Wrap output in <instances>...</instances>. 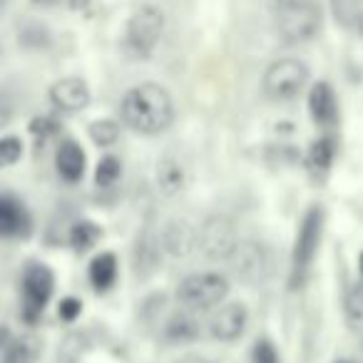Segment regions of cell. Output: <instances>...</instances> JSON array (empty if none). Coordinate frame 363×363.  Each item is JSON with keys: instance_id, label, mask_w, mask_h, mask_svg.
<instances>
[{"instance_id": "cell-1", "label": "cell", "mask_w": 363, "mask_h": 363, "mask_svg": "<svg viewBox=\"0 0 363 363\" xmlns=\"http://www.w3.org/2000/svg\"><path fill=\"white\" fill-rule=\"evenodd\" d=\"M122 122L140 135H162L174 122V102L172 95L157 82H142L122 97Z\"/></svg>"}, {"instance_id": "cell-2", "label": "cell", "mask_w": 363, "mask_h": 363, "mask_svg": "<svg viewBox=\"0 0 363 363\" xmlns=\"http://www.w3.org/2000/svg\"><path fill=\"white\" fill-rule=\"evenodd\" d=\"M274 23L286 43H306L321 28V8L316 0H274Z\"/></svg>"}, {"instance_id": "cell-3", "label": "cell", "mask_w": 363, "mask_h": 363, "mask_svg": "<svg viewBox=\"0 0 363 363\" xmlns=\"http://www.w3.org/2000/svg\"><path fill=\"white\" fill-rule=\"evenodd\" d=\"M164 33V13L157 6H142L130 16L125 28V52L135 60H147Z\"/></svg>"}, {"instance_id": "cell-4", "label": "cell", "mask_w": 363, "mask_h": 363, "mask_svg": "<svg viewBox=\"0 0 363 363\" xmlns=\"http://www.w3.org/2000/svg\"><path fill=\"white\" fill-rule=\"evenodd\" d=\"M321 237H323V212L321 207H308V212L301 219V227L296 232V242H294V252H291V289L301 286V281L306 279L308 269H311L313 259L318 254Z\"/></svg>"}, {"instance_id": "cell-5", "label": "cell", "mask_w": 363, "mask_h": 363, "mask_svg": "<svg viewBox=\"0 0 363 363\" xmlns=\"http://www.w3.org/2000/svg\"><path fill=\"white\" fill-rule=\"evenodd\" d=\"M227 296H229V281L222 274H214V272L189 274L177 286V301L182 306H187L189 311H207L212 306H219Z\"/></svg>"}, {"instance_id": "cell-6", "label": "cell", "mask_w": 363, "mask_h": 363, "mask_svg": "<svg viewBox=\"0 0 363 363\" xmlns=\"http://www.w3.org/2000/svg\"><path fill=\"white\" fill-rule=\"evenodd\" d=\"M308 82V67L306 62L296 60V57H281V60L272 62L264 72L262 87L267 92L269 100L286 102L301 95V90Z\"/></svg>"}, {"instance_id": "cell-7", "label": "cell", "mask_w": 363, "mask_h": 363, "mask_svg": "<svg viewBox=\"0 0 363 363\" xmlns=\"http://www.w3.org/2000/svg\"><path fill=\"white\" fill-rule=\"evenodd\" d=\"M55 289V277L48 267L43 264H30L23 274V316L28 321H38L43 311H45L48 301Z\"/></svg>"}, {"instance_id": "cell-8", "label": "cell", "mask_w": 363, "mask_h": 363, "mask_svg": "<svg viewBox=\"0 0 363 363\" xmlns=\"http://www.w3.org/2000/svg\"><path fill=\"white\" fill-rule=\"evenodd\" d=\"M239 247V237L234 224L227 217H209L199 229L197 249H202V254L212 262H222L234 254V249Z\"/></svg>"}, {"instance_id": "cell-9", "label": "cell", "mask_w": 363, "mask_h": 363, "mask_svg": "<svg viewBox=\"0 0 363 363\" xmlns=\"http://www.w3.org/2000/svg\"><path fill=\"white\" fill-rule=\"evenodd\" d=\"M234 262V272L242 281L247 284H259L269 277V269H272V259L269 252L257 242H239V247L234 249V254L229 257Z\"/></svg>"}, {"instance_id": "cell-10", "label": "cell", "mask_w": 363, "mask_h": 363, "mask_svg": "<svg viewBox=\"0 0 363 363\" xmlns=\"http://www.w3.org/2000/svg\"><path fill=\"white\" fill-rule=\"evenodd\" d=\"M247 323H249L247 306L239 301H232V303H224L212 316V321H209V333H212V338H217V341H222V343H234L244 336Z\"/></svg>"}, {"instance_id": "cell-11", "label": "cell", "mask_w": 363, "mask_h": 363, "mask_svg": "<svg viewBox=\"0 0 363 363\" xmlns=\"http://www.w3.org/2000/svg\"><path fill=\"white\" fill-rule=\"evenodd\" d=\"M197 239H199V229H194L192 224L184 222V219H172L160 232L162 252L174 259L189 257V254L197 249Z\"/></svg>"}, {"instance_id": "cell-12", "label": "cell", "mask_w": 363, "mask_h": 363, "mask_svg": "<svg viewBox=\"0 0 363 363\" xmlns=\"http://www.w3.org/2000/svg\"><path fill=\"white\" fill-rule=\"evenodd\" d=\"M50 102L60 112H82L90 105V87L82 77H62L52 82L50 87Z\"/></svg>"}, {"instance_id": "cell-13", "label": "cell", "mask_w": 363, "mask_h": 363, "mask_svg": "<svg viewBox=\"0 0 363 363\" xmlns=\"http://www.w3.org/2000/svg\"><path fill=\"white\" fill-rule=\"evenodd\" d=\"M30 232V214L11 194H0V237H26Z\"/></svg>"}, {"instance_id": "cell-14", "label": "cell", "mask_w": 363, "mask_h": 363, "mask_svg": "<svg viewBox=\"0 0 363 363\" xmlns=\"http://www.w3.org/2000/svg\"><path fill=\"white\" fill-rule=\"evenodd\" d=\"M308 112L318 127H331L338 120V105L333 87L328 82H316L308 92Z\"/></svg>"}, {"instance_id": "cell-15", "label": "cell", "mask_w": 363, "mask_h": 363, "mask_svg": "<svg viewBox=\"0 0 363 363\" xmlns=\"http://www.w3.org/2000/svg\"><path fill=\"white\" fill-rule=\"evenodd\" d=\"M55 167H57V172H60L62 179L80 182L82 174H85V152H82V147L77 145L75 140H65L60 147H57Z\"/></svg>"}, {"instance_id": "cell-16", "label": "cell", "mask_w": 363, "mask_h": 363, "mask_svg": "<svg viewBox=\"0 0 363 363\" xmlns=\"http://www.w3.org/2000/svg\"><path fill=\"white\" fill-rule=\"evenodd\" d=\"M162 257V242H160V234H155L152 229H145L137 239V247H135V264H137V272L145 269V274L155 272L157 262Z\"/></svg>"}, {"instance_id": "cell-17", "label": "cell", "mask_w": 363, "mask_h": 363, "mask_svg": "<svg viewBox=\"0 0 363 363\" xmlns=\"http://www.w3.org/2000/svg\"><path fill=\"white\" fill-rule=\"evenodd\" d=\"M184 167L174 160V157H164L157 167V187L164 197H174V194L182 192L184 187Z\"/></svg>"}, {"instance_id": "cell-18", "label": "cell", "mask_w": 363, "mask_h": 363, "mask_svg": "<svg viewBox=\"0 0 363 363\" xmlns=\"http://www.w3.org/2000/svg\"><path fill=\"white\" fill-rule=\"evenodd\" d=\"M117 279V257L110 252L97 254L90 262V284L95 291H107Z\"/></svg>"}, {"instance_id": "cell-19", "label": "cell", "mask_w": 363, "mask_h": 363, "mask_svg": "<svg viewBox=\"0 0 363 363\" xmlns=\"http://www.w3.org/2000/svg\"><path fill=\"white\" fill-rule=\"evenodd\" d=\"M164 336L169 341L179 343V341H192V338L199 336V323L194 316L189 313H174V316L167 321L164 326Z\"/></svg>"}, {"instance_id": "cell-20", "label": "cell", "mask_w": 363, "mask_h": 363, "mask_svg": "<svg viewBox=\"0 0 363 363\" xmlns=\"http://www.w3.org/2000/svg\"><path fill=\"white\" fill-rule=\"evenodd\" d=\"M38 346H40V343H38L35 336L13 338L11 346L3 351V363H35Z\"/></svg>"}, {"instance_id": "cell-21", "label": "cell", "mask_w": 363, "mask_h": 363, "mask_svg": "<svg viewBox=\"0 0 363 363\" xmlns=\"http://www.w3.org/2000/svg\"><path fill=\"white\" fill-rule=\"evenodd\" d=\"M102 239V229L90 219H82L70 229V244L75 247V252H90L92 247H97V242Z\"/></svg>"}, {"instance_id": "cell-22", "label": "cell", "mask_w": 363, "mask_h": 363, "mask_svg": "<svg viewBox=\"0 0 363 363\" xmlns=\"http://www.w3.org/2000/svg\"><path fill=\"white\" fill-rule=\"evenodd\" d=\"M87 132H90V140L95 142L97 147H110V145H115V142L120 140V125H117L115 120H95V122H90Z\"/></svg>"}, {"instance_id": "cell-23", "label": "cell", "mask_w": 363, "mask_h": 363, "mask_svg": "<svg viewBox=\"0 0 363 363\" xmlns=\"http://www.w3.org/2000/svg\"><path fill=\"white\" fill-rule=\"evenodd\" d=\"M333 142L328 140V137H321V140H316L311 145V150H308V164L313 167L316 172H328V167H331L333 162Z\"/></svg>"}, {"instance_id": "cell-24", "label": "cell", "mask_w": 363, "mask_h": 363, "mask_svg": "<svg viewBox=\"0 0 363 363\" xmlns=\"http://www.w3.org/2000/svg\"><path fill=\"white\" fill-rule=\"evenodd\" d=\"M122 174V164L117 157L107 155L100 160V164H97V172H95V182H97V187L107 189L112 187V184H117V179H120Z\"/></svg>"}, {"instance_id": "cell-25", "label": "cell", "mask_w": 363, "mask_h": 363, "mask_svg": "<svg viewBox=\"0 0 363 363\" xmlns=\"http://www.w3.org/2000/svg\"><path fill=\"white\" fill-rule=\"evenodd\" d=\"M82 356H85V336H82V333H70V336L60 343L57 363H80Z\"/></svg>"}, {"instance_id": "cell-26", "label": "cell", "mask_w": 363, "mask_h": 363, "mask_svg": "<svg viewBox=\"0 0 363 363\" xmlns=\"http://www.w3.org/2000/svg\"><path fill=\"white\" fill-rule=\"evenodd\" d=\"M23 157V142L18 137H3L0 140V169H6V167L18 164Z\"/></svg>"}, {"instance_id": "cell-27", "label": "cell", "mask_w": 363, "mask_h": 363, "mask_svg": "<svg viewBox=\"0 0 363 363\" xmlns=\"http://www.w3.org/2000/svg\"><path fill=\"white\" fill-rule=\"evenodd\" d=\"M343 308H346V316L351 321H363V284L348 289L346 298H343Z\"/></svg>"}, {"instance_id": "cell-28", "label": "cell", "mask_w": 363, "mask_h": 363, "mask_svg": "<svg viewBox=\"0 0 363 363\" xmlns=\"http://www.w3.org/2000/svg\"><path fill=\"white\" fill-rule=\"evenodd\" d=\"M252 361L254 363H281L279 361V351L269 338H259L254 343V351H252Z\"/></svg>"}, {"instance_id": "cell-29", "label": "cell", "mask_w": 363, "mask_h": 363, "mask_svg": "<svg viewBox=\"0 0 363 363\" xmlns=\"http://www.w3.org/2000/svg\"><path fill=\"white\" fill-rule=\"evenodd\" d=\"M57 313H60V318L65 323H72L77 316L82 313V301L80 298H75V296H67V298H62L60 301V308H57Z\"/></svg>"}, {"instance_id": "cell-30", "label": "cell", "mask_w": 363, "mask_h": 363, "mask_svg": "<svg viewBox=\"0 0 363 363\" xmlns=\"http://www.w3.org/2000/svg\"><path fill=\"white\" fill-rule=\"evenodd\" d=\"M30 130H33V135L48 137V135H52V132H55L57 127H55V122L48 120V117H38V120H33V122H30Z\"/></svg>"}, {"instance_id": "cell-31", "label": "cell", "mask_w": 363, "mask_h": 363, "mask_svg": "<svg viewBox=\"0 0 363 363\" xmlns=\"http://www.w3.org/2000/svg\"><path fill=\"white\" fill-rule=\"evenodd\" d=\"M177 363H214V361L207 356H199V353H187V356H182Z\"/></svg>"}, {"instance_id": "cell-32", "label": "cell", "mask_w": 363, "mask_h": 363, "mask_svg": "<svg viewBox=\"0 0 363 363\" xmlns=\"http://www.w3.org/2000/svg\"><path fill=\"white\" fill-rule=\"evenodd\" d=\"M90 6H92V0H70V8H72V11H77V13L87 11Z\"/></svg>"}, {"instance_id": "cell-33", "label": "cell", "mask_w": 363, "mask_h": 363, "mask_svg": "<svg viewBox=\"0 0 363 363\" xmlns=\"http://www.w3.org/2000/svg\"><path fill=\"white\" fill-rule=\"evenodd\" d=\"M11 122V107H6V105H0V130Z\"/></svg>"}, {"instance_id": "cell-34", "label": "cell", "mask_w": 363, "mask_h": 363, "mask_svg": "<svg viewBox=\"0 0 363 363\" xmlns=\"http://www.w3.org/2000/svg\"><path fill=\"white\" fill-rule=\"evenodd\" d=\"M358 267H361V274H363V252H361V257H358Z\"/></svg>"}, {"instance_id": "cell-35", "label": "cell", "mask_w": 363, "mask_h": 363, "mask_svg": "<svg viewBox=\"0 0 363 363\" xmlns=\"http://www.w3.org/2000/svg\"><path fill=\"white\" fill-rule=\"evenodd\" d=\"M336 363H348V361H336Z\"/></svg>"}, {"instance_id": "cell-36", "label": "cell", "mask_w": 363, "mask_h": 363, "mask_svg": "<svg viewBox=\"0 0 363 363\" xmlns=\"http://www.w3.org/2000/svg\"><path fill=\"white\" fill-rule=\"evenodd\" d=\"M3 3H6V0H0V6H3Z\"/></svg>"}]
</instances>
